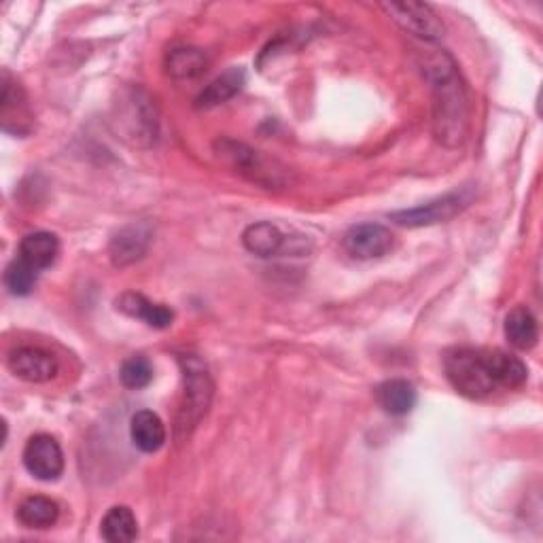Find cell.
Listing matches in <instances>:
<instances>
[{"label": "cell", "mask_w": 543, "mask_h": 543, "mask_svg": "<svg viewBox=\"0 0 543 543\" xmlns=\"http://www.w3.org/2000/svg\"><path fill=\"white\" fill-rule=\"evenodd\" d=\"M58 518L60 507L49 497H28L17 507V520H20L26 529H49L54 527Z\"/></svg>", "instance_id": "obj_19"}, {"label": "cell", "mask_w": 543, "mask_h": 543, "mask_svg": "<svg viewBox=\"0 0 543 543\" xmlns=\"http://www.w3.org/2000/svg\"><path fill=\"white\" fill-rule=\"evenodd\" d=\"M467 202L469 200L465 196V191H454V194L427 202L425 206L399 210V213L391 215V219L399 225H406V227H423V225H433V223H444L452 217H457L461 210L467 206Z\"/></svg>", "instance_id": "obj_10"}, {"label": "cell", "mask_w": 543, "mask_h": 543, "mask_svg": "<svg viewBox=\"0 0 543 543\" xmlns=\"http://www.w3.org/2000/svg\"><path fill=\"white\" fill-rule=\"evenodd\" d=\"M130 435L134 446L147 454L157 452L166 444V427L162 418L151 410H140L132 416Z\"/></svg>", "instance_id": "obj_13"}, {"label": "cell", "mask_w": 543, "mask_h": 543, "mask_svg": "<svg viewBox=\"0 0 543 543\" xmlns=\"http://www.w3.org/2000/svg\"><path fill=\"white\" fill-rule=\"evenodd\" d=\"M206 54L196 47L172 49L166 60L168 75L174 79H196L206 70Z\"/></svg>", "instance_id": "obj_22"}, {"label": "cell", "mask_w": 543, "mask_h": 543, "mask_svg": "<svg viewBox=\"0 0 543 543\" xmlns=\"http://www.w3.org/2000/svg\"><path fill=\"white\" fill-rule=\"evenodd\" d=\"M244 85V73L240 68H230L227 73L217 77L213 83L206 85V90L196 98L198 109H213L217 104H223L234 98Z\"/></svg>", "instance_id": "obj_21"}, {"label": "cell", "mask_w": 543, "mask_h": 543, "mask_svg": "<svg viewBox=\"0 0 543 543\" xmlns=\"http://www.w3.org/2000/svg\"><path fill=\"white\" fill-rule=\"evenodd\" d=\"M217 155L232 170L244 174V177H249L255 183L261 185L276 183V172L270 168V164L266 160H261V155L247 145L223 138L217 143Z\"/></svg>", "instance_id": "obj_9"}, {"label": "cell", "mask_w": 543, "mask_h": 543, "mask_svg": "<svg viewBox=\"0 0 543 543\" xmlns=\"http://www.w3.org/2000/svg\"><path fill=\"white\" fill-rule=\"evenodd\" d=\"M58 253H60V242L54 234H49V232L28 234L20 242V259H24L26 264L32 266L37 272L54 266Z\"/></svg>", "instance_id": "obj_16"}, {"label": "cell", "mask_w": 543, "mask_h": 543, "mask_svg": "<svg viewBox=\"0 0 543 543\" xmlns=\"http://www.w3.org/2000/svg\"><path fill=\"white\" fill-rule=\"evenodd\" d=\"M7 365L17 378H22L32 384H43V382L54 380L60 372L58 359L51 353H47V350L37 348V346H20L11 350Z\"/></svg>", "instance_id": "obj_8"}, {"label": "cell", "mask_w": 543, "mask_h": 543, "mask_svg": "<svg viewBox=\"0 0 543 543\" xmlns=\"http://www.w3.org/2000/svg\"><path fill=\"white\" fill-rule=\"evenodd\" d=\"M376 399L380 408L391 416H406L416 406V389L408 380H387L376 389Z\"/></svg>", "instance_id": "obj_17"}, {"label": "cell", "mask_w": 543, "mask_h": 543, "mask_svg": "<svg viewBox=\"0 0 543 543\" xmlns=\"http://www.w3.org/2000/svg\"><path fill=\"white\" fill-rule=\"evenodd\" d=\"M151 244V227L147 223H132L121 227L111 238L109 255L117 268H126L134 261L143 259Z\"/></svg>", "instance_id": "obj_11"}, {"label": "cell", "mask_w": 543, "mask_h": 543, "mask_svg": "<svg viewBox=\"0 0 543 543\" xmlns=\"http://www.w3.org/2000/svg\"><path fill=\"white\" fill-rule=\"evenodd\" d=\"M380 9L387 13L391 20L425 41H440L444 37V24L433 7L425 3H380Z\"/></svg>", "instance_id": "obj_5"}, {"label": "cell", "mask_w": 543, "mask_h": 543, "mask_svg": "<svg viewBox=\"0 0 543 543\" xmlns=\"http://www.w3.org/2000/svg\"><path fill=\"white\" fill-rule=\"evenodd\" d=\"M446 378L454 391L469 399H484L493 395L499 387L488 370L484 350L457 348L444 359Z\"/></svg>", "instance_id": "obj_3"}, {"label": "cell", "mask_w": 543, "mask_h": 543, "mask_svg": "<svg viewBox=\"0 0 543 543\" xmlns=\"http://www.w3.org/2000/svg\"><path fill=\"white\" fill-rule=\"evenodd\" d=\"M113 126L132 147H153L160 134V119L151 96L140 87L126 90L115 104Z\"/></svg>", "instance_id": "obj_2"}, {"label": "cell", "mask_w": 543, "mask_h": 543, "mask_svg": "<svg viewBox=\"0 0 543 543\" xmlns=\"http://www.w3.org/2000/svg\"><path fill=\"white\" fill-rule=\"evenodd\" d=\"M393 247H395V236L391 234L389 227H384L380 223L355 225L353 230H348L344 236L346 253L361 261L384 257L393 251Z\"/></svg>", "instance_id": "obj_7"}, {"label": "cell", "mask_w": 543, "mask_h": 543, "mask_svg": "<svg viewBox=\"0 0 543 543\" xmlns=\"http://www.w3.org/2000/svg\"><path fill=\"white\" fill-rule=\"evenodd\" d=\"M39 272L28 266L24 259L17 257L5 270V285L13 295H28L37 285Z\"/></svg>", "instance_id": "obj_23"}, {"label": "cell", "mask_w": 543, "mask_h": 543, "mask_svg": "<svg viewBox=\"0 0 543 543\" xmlns=\"http://www.w3.org/2000/svg\"><path fill=\"white\" fill-rule=\"evenodd\" d=\"M100 535L111 543H130L138 537V522L130 507L115 505L100 522Z\"/></svg>", "instance_id": "obj_20"}, {"label": "cell", "mask_w": 543, "mask_h": 543, "mask_svg": "<svg viewBox=\"0 0 543 543\" xmlns=\"http://www.w3.org/2000/svg\"><path fill=\"white\" fill-rule=\"evenodd\" d=\"M117 308L128 317L147 323L153 329H168L174 321V312L164 304H153L140 293H124L117 300Z\"/></svg>", "instance_id": "obj_12"}, {"label": "cell", "mask_w": 543, "mask_h": 543, "mask_svg": "<svg viewBox=\"0 0 543 543\" xmlns=\"http://www.w3.org/2000/svg\"><path fill=\"white\" fill-rule=\"evenodd\" d=\"M179 361L185 378V399L177 418V435L185 437L206 416L215 387L206 365L198 357H181Z\"/></svg>", "instance_id": "obj_4"}, {"label": "cell", "mask_w": 543, "mask_h": 543, "mask_svg": "<svg viewBox=\"0 0 543 543\" xmlns=\"http://www.w3.org/2000/svg\"><path fill=\"white\" fill-rule=\"evenodd\" d=\"M119 378L124 382V387L132 391L145 389L153 380V365L145 357H130L128 361H124V365H121Z\"/></svg>", "instance_id": "obj_24"}, {"label": "cell", "mask_w": 543, "mask_h": 543, "mask_svg": "<svg viewBox=\"0 0 543 543\" xmlns=\"http://www.w3.org/2000/svg\"><path fill=\"white\" fill-rule=\"evenodd\" d=\"M484 357L499 389H520L527 382L529 370L518 357L503 350H484Z\"/></svg>", "instance_id": "obj_14"}, {"label": "cell", "mask_w": 543, "mask_h": 543, "mask_svg": "<svg viewBox=\"0 0 543 543\" xmlns=\"http://www.w3.org/2000/svg\"><path fill=\"white\" fill-rule=\"evenodd\" d=\"M425 77L433 87V132L446 147H459L469 130V100L459 79L457 64L446 54L425 62Z\"/></svg>", "instance_id": "obj_1"}, {"label": "cell", "mask_w": 543, "mask_h": 543, "mask_svg": "<svg viewBox=\"0 0 543 543\" xmlns=\"http://www.w3.org/2000/svg\"><path fill=\"white\" fill-rule=\"evenodd\" d=\"M24 465L28 474L43 482H54L64 471V452L56 437L32 435L24 448Z\"/></svg>", "instance_id": "obj_6"}, {"label": "cell", "mask_w": 543, "mask_h": 543, "mask_svg": "<svg viewBox=\"0 0 543 543\" xmlns=\"http://www.w3.org/2000/svg\"><path fill=\"white\" fill-rule=\"evenodd\" d=\"M242 242H244V247H247V251L257 257H274L285 251L287 236L280 232L274 223L261 221V223L249 225L247 230H244Z\"/></svg>", "instance_id": "obj_15"}, {"label": "cell", "mask_w": 543, "mask_h": 543, "mask_svg": "<svg viewBox=\"0 0 543 543\" xmlns=\"http://www.w3.org/2000/svg\"><path fill=\"white\" fill-rule=\"evenodd\" d=\"M505 338L518 350H531L539 340V325L527 306H516L505 317Z\"/></svg>", "instance_id": "obj_18"}]
</instances>
